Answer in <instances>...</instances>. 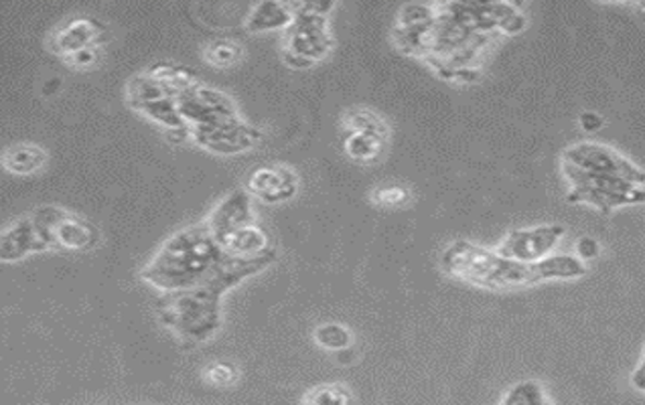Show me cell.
I'll use <instances>...</instances> for the list:
<instances>
[{"instance_id":"1","label":"cell","mask_w":645,"mask_h":405,"mask_svg":"<svg viewBox=\"0 0 645 405\" xmlns=\"http://www.w3.org/2000/svg\"><path fill=\"white\" fill-rule=\"evenodd\" d=\"M441 268L467 284L494 292L520 290L553 280H576L586 274L585 262L576 255H550L536 264H522L466 240L450 243L441 255Z\"/></svg>"},{"instance_id":"2","label":"cell","mask_w":645,"mask_h":405,"mask_svg":"<svg viewBox=\"0 0 645 405\" xmlns=\"http://www.w3.org/2000/svg\"><path fill=\"white\" fill-rule=\"evenodd\" d=\"M224 257L210 227L203 222L171 236L152 255L140 276L163 294L177 292L206 282Z\"/></svg>"},{"instance_id":"3","label":"cell","mask_w":645,"mask_h":405,"mask_svg":"<svg viewBox=\"0 0 645 405\" xmlns=\"http://www.w3.org/2000/svg\"><path fill=\"white\" fill-rule=\"evenodd\" d=\"M227 292L215 278L166 292L157 301V315L181 343L201 345L222 327V301Z\"/></svg>"},{"instance_id":"4","label":"cell","mask_w":645,"mask_h":405,"mask_svg":"<svg viewBox=\"0 0 645 405\" xmlns=\"http://www.w3.org/2000/svg\"><path fill=\"white\" fill-rule=\"evenodd\" d=\"M333 2H299L293 4L295 18L283 30V60L290 67H311L323 60L333 47L327 13Z\"/></svg>"},{"instance_id":"5","label":"cell","mask_w":645,"mask_h":405,"mask_svg":"<svg viewBox=\"0 0 645 405\" xmlns=\"http://www.w3.org/2000/svg\"><path fill=\"white\" fill-rule=\"evenodd\" d=\"M562 175L569 182V201L586 203L603 215L613 213L625 205H645V187L621 177L588 175L572 166H562Z\"/></svg>"},{"instance_id":"6","label":"cell","mask_w":645,"mask_h":405,"mask_svg":"<svg viewBox=\"0 0 645 405\" xmlns=\"http://www.w3.org/2000/svg\"><path fill=\"white\" fill-rule=\"evenodd\" d=\"M37 233L46 250H70V252H86L91 250L98 240V227L77 217L70 211L60 207H37L30 213Z\"/></svg>"},{"instance_id":"7","label":"cell","mask_w":645,"mask_h":405,"mask_svg":"<svg viewBox=\"0 0 645 405\" xmlns=\"http://www.w3.org/2000/svg\"><path fill=\"white\" fill-rule=\"evenodd\" d=\"M560 165L572 166L588 175H605V177H621L635 185L645 187V170L633 165L623 154L597 142H581L569 147L560 156Z\"/></svg>"},{"instance_id":"8","label":"cell","mask_w":645,"mask_h":405,"mask_svg":"<svg viewBox=\"0 0 645 405\" xmlns=\"http://www.w3.org/2000/svg\"><path fill=\"white\" fill-rule=\"evenodd\" d=\"M189 135L199 147L218 154H238V152L250 151L262 138V132L241 121L240 114L194 126L189 128Z\"/></svg>"},{"instance_id":"9","label":"cell","mask_w":645,"mask_h":405,"mask_svg":"<svg viewBox=\"0 0 645 405\" xmlns=\"http://www.w3.org/2000/svg\"><path fill=\"white\" fill-rule=\"evenodd\" d=\"M567 236V227L536 226L530 229L510 231L496 248L497 254L506 260L536 264L555 254L558 243Z\"/></svg>"},{"instance_id":"10","label":"cell","mask_w":645,"mask_h":405,"mask_svg":"<svg viewBox=\"0 0 645 405\" xmlns=\"http://www.w3.org/2000/svg\"><path fill=\"white\" fill-rule=\"evenodd\" d=\"M252 224H256L252 195L246 189L230 191L206 217V226L215 240Z\"/></svg>"},{"instance_id":"11","label":"cell","mask_w":645,"mask_h":405,"mask_svg":"<svg viewBox=\"0 0 645 405\" xmlns=\"http://www.w3.org/2000/svg\"><path fill=\"white\" fill-rule=\"evenodd\" d=\"M246 191L264 203H283L299 191V177L286 166H260L246 179Z\"/></svg>"},{"instance_id":"12","label":"cell","mask_w":645,"mask_h":405,"mask_svg":"<svg viewBox=\"0 0 645 405\" xmlns=\"http://www.w3.org/2000/svg\"><path fill=\"white\" fill-rule=\"evenodd\" d=\"M102 33H104V27L100 21H96L91 16H72L51 35L49 46L65 60L84 49L96 47Z\"/></svg>"},{"instance_id":"13","label":"cell","mask_w":645,"mask_h":405,"mask_svg":"<svg viewBox=\"0 0 645 405\" xmlns=\"http://www.w3.org/2000/svg\"><path fill=\"white\" fill-rule=\"evenodd\" d=\"M44 243L37 233L35 222L29 215L16 219L15 224L7 227L0 238V257L2 262H18L35 252H44Z\"/></svg>"},{"instance_id":"14","label":"cell","mask_w":645,"mask_h":405,"mask_svg":"<svg viewBox=\"0 0 645 405\" xmlns=\"http://www.w3.org/2000/svg\"><path fill=\"white\" fill-rule=\"evenodd\" d=\"M295 18L293 4L288 2H258L252 7L250 15L246 18V29L250 33H264V30H286Z\"/></svg>"},{"instance_id":"15","label":"cell","mask_w":645,"mask_h":405,"mask_svg":"<svg viewBox=\"0 0 645 405\" xmlns=\"http://www.w3.org/2000/svg\"><path fill=\"white\" fill-rule=\"evenodd\" d=\"M47 163V152L33 144V142H21L9 147L2 154V165L18 177H27L37 170H41Z\"/></svg>"},{"instance_id":"16","label":"cell","mask_w":645,"mask_h":405,"mask_svg":"<svg viewBox=\"0 0 645 405\" xmlns=\"http://www.w3.org/2000/svg\"><path fill=\"white\" fill-rule=\"evenodd\" d=\"M497 405H555L538 381H520L504 393Z\"/></svg>"},{"instance_id":"17","label":"cell","mask_w":645,"mask_h":405,"mask_svg":"<svg viewBox=\"0 0 645 405\" xmlns=\"http://www.w3.org/2000/svg\"><path fill=\"white\" fill-rule=\"evenodd\" d=\"M382 147H384V138L368 135V132H347L346 142H344L347 156L358 163L375 161L382 152Z\"/></svg>"},{"instance_id":"18","label":"cell","mask_w":645,"mask_h":405,"mask_svg":"<svg viewBox=\"0 0 645 405\" xmlns=\"http://www.w3.org/2000/svg\"><path fill=\"white\" fill-rule=\"evenodd\" d=\"M351 391L342 383H323L307 391L300 400V405H349Z\"/></svg>"},{"instance_id":"19","label":"cell","mask_w":645,"mask_h":405,"mask_svg":"<svg viewBox=\"0 0 645 405\" xmlns=\"http://www.w3.org/2000/svg\"><path fill=\"white\" fill-rule=\"evenodd\" d=\"M315 343L327 351L339 353V351L351 346L353 334H351V330L339 322H325L315 329Z\"/></svg>"},{"instance_id":"20","label":"cell","mask_w":645,"mask_h":405,"mask_svg":"<svg viewBox=\"0 0 645 405\" xmlns=\"http://www.w3.org/2000/svg\"><path fill=\"white\" fill-rule=\"evenodd\" d=\"M344 124H346L349 132H368V135L380 136V138H386L388 136V128H386L384 121L377 114H374V112H370V110H353V112H349V114H346Z\"/></svg>"},{"instance_id":"21","label":"cell","mask_w":645,"mask_h":405,"mask_svg":"<svg viewBox=\"0 0 645 405\" xmlns=\"http://www.w3.org/2000/svg\"><path fill=\"white\" fill-rule=\"evenodd\" d=\"M241 58V47L230 39H218L206 47V60L215 67H230Z\"/></svg>"},{"instance_id":"22","label":"cell","mask_w":645,"mask_h":405,"mask_svg":"<svg viewBox=\"0 0 645 405\" xmlns=\"http://www.w3.org/2000/svg\"><path fill=\"white\" fill-rule=\"evenodd\" d=\"M206 379L215 388H230L238 381V369L227 360H218L206 369Z\"/></svg>"},{"instance_id":"23","label":"cell","mask_w":645,"mask_h":405,"mask_svg":"<svg viewBox=\"0 0 645 405\" xmlns=\"http://www.w3.org/2000/svg\"><path fill=\"white\" fill-rule=\"evenodd\" d=\"M408 199H410V193L406 191L405 187H396V185L375 189L372 193V201L380 207H400Z\"/></svg>"},{"instance_id":"24","label":"cell","mask_w":645,"mask_h":405,"mask_svg":"<svg viewBox=\"0 0 645 405\" xmlns=\"http://www.w3.org/2000/svg\"><path fill=\"white\" fill-rule=\"evenodd\" d=\"M600 254L599 243L593 238H581L576 243V257L581 262H588V260H595Z\"/></svg>"},{"instance_id":"25","label":"cell","mask_w":645,"mask_h":405,"mask_svg":"<svg viewBox=\"0 0 645 405\" xmlns=\"http://www.w3.org/2000/svg\"><path fill=\"white\" fill-rule=\"evenodd\" d=\"M98 58V47H90V49H84L79 53H75L72 58H65V61L74 67H84V65H94V61Z\"/></svg>"},{"instance_id":"26","label":"cell","mask_w":645,"mask_h":405,"mask_svg":"<svg viewBox=\"0 0 645 405\" xmlns=\"http://www.w3.org/2000/svg\"><path fill=\"white\" fill-rule=\"evenodd\" d=\"M581 126L585 128L586 132H595V130H599L600 126H603V118H600L599 114H595V112H585V114H581Z\"/></svg>"},{"instance_id":"27","label":"cell","mask_w":645,"mask_h":405,"mask_svg":"<svg viewBox=\"0 0 645 405\" xmlns=\"http://www.w3.org/2000/svg\"><path fill=\"white\" fill-rule=\"evenodd\" d=\"M631 385H633L635 390L644 391L645 393V355L642 363L637 365V369L633 371V376H631Z\"/></svg>"},{"instance_id":"28","label":"cell","mask_w":645,"mask_h":405,"mask_svg":"<svg viewBox=\"0 0 645 405\" xmlns=\"http://www.w3.org/2000/svg\"><path fill=\"white\" fill-rule=\"evenodd\" d=\"M640 9H642V11H645V4H640Z\"/></svg>"}]
</instances>
